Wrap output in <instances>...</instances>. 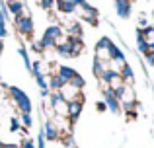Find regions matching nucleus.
Listing matches in <instances>:
<instances>
[{
    "label": "nucleus",
    "instance_id": "1",
    "mask_svg": "<svg viewBox=\"0 0 154 148\" xmlns=\"http://www.w3.org/2000/svg\"><path fill=\"white\" fill-rule=\"evenodd\" d=\"M8 92H10V95H12V99H14L16 107L20 109V113H29V115H31V101H29V95H27L23 90H20L18 86H10V88H8Z\"/></svg>",
    "mask_w": 154,
    "mask_h": 148
},
{
    "label": "nucleus",
    "instance_id": "2",
    "mask_svg": "<svg viewBox=\"0 0 154 148\" xmlns=\"http://www.w3.org/2000/svg\"><path fill=\"white\" fill-rule=\"evenodd\" d=\"M115 98H117V101H119V105H123L125 109H133V107H135V103H137L135 90H133L131 84H125L121 90H117L115 92Z\"/></svg>",
    "mask_w": 154,
    "mask_h": 148
},
{
    "label": "nucleus",
    "instance_id": "3",
    "mask_svg": "<svg viewBox=\"0 0 154 148\" xmlns=\"http://www.w3.org/2000/svg\"><path fill=\"white\" fill-rule=\"evenodd\" d=\"M14 23H16V31H18L22 37L31 39V33H33V20H31V16H27V14L16 16Z\"/></svg>",
    "mask_w": 154,
    "mask_h": 148
},
{
    "label": "nucleus",
    "instance_id": "4",
    "mask_svg": "<svg viewBox=\"0 0 154 148\" xmlns=\"http://www.w3.org/2000/svg\"><path fill=\"white\" fill-rule=\"evenodd\" d=\"M109 47H111V39L102 37L96 43V59L102 62H109Z\"/></svg>",
    "mask_w": 154,
    "mask_h": 148
},
{
    "label": "nucleus",
    "instance_id": "5",
    "mask_svg": "<svg viewBox=\"0 0 154 148\" xmlns=\"http://www.w3.org/2000/svg\"><path fill=\"white\" fill-rule=\"evenodd\" d=\"M49 99H51V105H53V109H55L57 115H68V103L60 98L59 92H51Z\"/></svg>",
    "mask_w": 154,
    "mask_h": 148
},
{
    "label": "nucleus",
    "instance_id": "6",
    "mask_svg": "<svg viewBox=\"0 0 154 148\" xmlns=\"http://www.w3.org/2000/svg\"><path fill=\"white\" fill-rule=\"evenodd\" d=\"M103 103H105V107H107V111H111V113H115V115L121 113V105L115 98V92H111L109 88L103 92Z\"/></svg>",
    "mask_w": 154,
    "mask_h": 148
},
{
    "label": "nucleus",
    "instance_id": "7",
    "mask_svg": "<svg viewBox=\"0 0 154 148\" xmlns=\"http://www.w3.org/2000/svg\"><path fill=\"white\" fill-rule=\"evenodd\" d=\"M59 94H60V98H63L66 103H70V101H76V99H80V95H82V94H80V90H78V88L70 86V84H64V86L60 88V92H59Z\"/></svg>",
    "mask_w": 154,
    "mask_h": 148
},
{
    "label": "nucleus",
    "instance_id": "8",
    "mask_svg": "<svg viewBox=\"0 0 154 148\" xmlns=\"http://www.w3.org/2000/svg\"><path fill=\"white\" fill-rule=\"evenodd\" d=\"M43 127H45V129H43L41 133H43V137H45V140H59V138H60L59 127H57L53 121H47Z\"/></svg>",
    "mask_w": 154,
    "mask_h": 148
},
{
    "label": "nucleus",
    "instance_id": "9",
    "mask_svg": "<svg viewBox=\"0 0 154 148\" xmlns=\"http://www.w3.org/2000/svg\"><path fill=\"white\" fill-rule=\"evenodd\" d=\"M115 12L119 18H129L131 16V0H115Z\"/></svg>",
    "mask_w": 154,
    "mask_h": 148
},
{
    "label": "nucleus",
    "instance_id": "10",
    "mask_svg": "<svg viewBox=\"0 0 154 148\" xmlns=\"http://www.w3.org/2000/svg\"><path fill=\"white\" fill-rule=\"evenodd\" d=\"M82 107H84L82 98L76 99V101H70V103H68V117H70V121H76V119L80 117V113H82Z\"/></svg>",
    "mask_w": 154,
    "mask_h": 148
},
{
    "label": "nucleus",
    "instance_id": "11",
    "mask_svg": "<svg viewBox=\"0 0 154 148\" xmlns=\"http://www.w3.org/2000/svg\"><path fill=\"white\" fill-rule=\"evenodd\" d=\"M76 74H78V72H76L74 68H70V66H66V65H59V66H57V76H60L66 84L70 82Z\"/></svg>",
    "mask_w": 154,
    "mask_h": 148
},
{
    "label": "nucleus",
    "instance_id": "12",
    "mask_svg": "<svg viewBox=\"0 0 154 148\" xmlns=\"http://www.w3.org/2000/svg\"><path fill=\"white\" fill-rule=\"evenodd\" d=\"M6 8H8V14H14V18H16V16L23 14L26 4H23L22 0H12V2H6Z\"/></svg>",
    "mask_w": 154,
    "mask_h": 148
},
{
    "label": "nucleus",
    "instance_id": "13",
    "mask_svg": "<svg viewBox=\"0 0 154 148\" xmlns=\"http://www.w3.org/2000/svg\"><path fill=\"white\" fill-rule=\"evenodd\" d=\"M119 76L123 78V82H125V84H133V80H135V72H133L131 65L123 62V65H121V70H119Z\"/></svg>",
    "mask_w": 154,
    "mask_h": 148
},
{
    "label": "nucleus",
    "instance_id": "14",
    "mask_svg": "<svg viewBox=\"0 0 154 148\" xmlns=\"http://www.w3.org/2000/svg\"><path fill=\"white\" fill-rule=\"evenodd\" d=\"M140 39L148 45V49H152V47H154V26L144 27L143 33H140Z\"/></svg>",
    "mask_w": 154,
    "mask_h": 148
},
{
    "label": "nucleus",
    "instance_id": "15",
    "mask_svg": "<svg viewBox=\"0 0 154 148\" xmlns=\"http://www.w3.org/2000/svg\"><path fill=\"white\" fill-rule=\"evenodd\" d=\"M55 49H57V53L60 55V57H64V59H70L72 57V53H70V43H68V39L66 41H59L55 45Z\"/></svg>",
    "mask_w": 154,
    "mask_h": 148
},
{
    "label": "nucleus",
    "instance_id": "16",
    "mask_svg": "<svg viewBox=\"0 0 154 148\" xmlns=\"http://www.w3.org/2000/svg\"><path fill=\"white\" fill-rule=\"evenodd\" d=\"M64 84H66V82H64L60 76L55 74V76H49V82H47V86H49V92H51V90H53V92H60V88H63Z\"/></svg>",
    "mask_w": 154,
    "mask_h": 148
},
{
    "label": "nucleus",
    "instance_id": "17",
    "mask_svg": "<svg viewBox=\"0 0 154 148\" xmlns=\"http://www.w3.org/2000/svg\"><path fill=\"white\" fill-rule=\"evenodd\" d=\"M43 35H47V37L53 39V41L59 43L60 35H63V27H60V26H51V27H47V29L43 31Z\"/></svg>",
    "mask_w": 154,
    "mask_h": 148
},
{
    "label": "nucleus",
    "instance_id": "18",
    "mask_svg": "<svg viewBox=\"0 0 154 148\" xmlns=\"http://www.w3.org/2000/svg\"><path fill=\"white\" fill-rule=\"evenodd\" d=\"M68 43H70V53H72V57H78V55L84 51L82 39H72V37H68Z\"/></svg>",
    "mask_w": 154,
    "mask_h": 148
},
{
    "label": "nucleus",
    "instance_id": "19",
    "mask_svg": "<svg viewBox=\"0 0 154 148\" xmlns=\"http://www.w3.org/2000/svg\"><path fill=\"white\" fill-rule=\"evenodd\" d=\"M123 86H125V82H123V78L119 76V72H115V74H113V78L107 82V88H109L111 92H117V90H121Z\"/></svg>",
    "mask_w": 154,
    "mask_h": 148
},
{
    "label": "nucleus",
    "instance_id": "20",
    "mask_svg": "<svg viewBox=\"0 0 154 148\" xmlns=\"http://www.w3.org/2000/svg\"><path fill=\"white\" fill-rule=\"evenodd\" d=\"M82 26L80 23H76V22H72L70 26H68V37H72V39H82Z\"/></svg>",
    "mask_w": 154,
    "mask_h": 148
},
{
    "label": "nucleus",
    "instance_id": "21",
    "mask_svg": "<svg viewBox=\"0 0 154 148\" xmlns=\"http://www.w3.org/2000/svg\"><path fill=\"white\" fill-rule=\"evenodd\" d=\"M55 6H57V10L60 12V14H72V12L76 10L72 4H68V2H64V0H55Z\"/></svg>",
    "mask_w": 154,
    "mask_h": 148
},
{
    "label": "nucleus",
    "instance_id": "22",
    "mask_svg": "<svg viewBox=\"0 0 154 148\" xmlns=\"http://www.w3.org/2000/svg\"><path fill=\"white\" fill-rule=\"evenodd\" d=\"M105 70H109V62H102V61L96 59V62H94V74H96V78L100 80Z\"/></svg>",
    "mask_w": 154,
    "mask_h": 148
},
{
    "label": "nucleus",
    "instance_id": "23",
    "mask_svg": "<svg viewBox=\"0 0 154 148\" xmlns=\"http://www.w3.org/2000/svg\"><path fill=\"white\" fill-rule=\"evenodd\" d=\"M22 131H27V129H31V125H33V119H31V115L29 113H22Z\"/></svg>",
    "mask_w": 154,
    "mask_h": 148
},
{
    "label": "nucleus",
    "instance_id": "24",
    "mask_svg": "<svg viewBox=\"0 0 154 148\" xmlns=\"http://www.w3.org/2000/svg\"><path fill=\"white\" fill-rule=\"evenodd\" d=\"M55 45H57V41H53L47 35H41V39H39V47L41 49H49V47H55Z\"/></svg>",
    "mask_w": 154,
    "mask_h": 148
},
{
    "label": "nucleus",
    "instance_id": "25",
    "mask_svg": "<svg viewBox=\"0 0 154 148\" xmlns=\"http://www.w3.org/2000/svg\"><path fill=\"white\" fill-rule=\"evenodd\" d=\"M18 53H20V57L23 59V62H26V68L31 70V61H29V55H27V49H26V47H20Z\"/></svg>",
    "mask_w": 154,
    "mask_h": 148
},
{
    "label": "nucleus",
    "instance_id": "26",
    "mask_svg": "<svg viewBox=\"0 0 154 148\" xmlns=\"http://www.w3.org/2000/svg\"><path fill=\"white\" fill-rule=\"evenodd\" d=\"M31 74L37 78V76H43V66H41V62H31V70H29Z\"/></svg>",
    "mask_w": 154,
    "mask_h": 148
},
{
    "label": "nucleus",
    "instance_id": "27",
    "mask_svg": "<svg viewBox=\"0 0 154 148\" xmlns=\"http://www.w3.org/2000/svg\"><path fill=\"white\" fill-rule=\"evenodd\" d=\"M10 131H12V133H18V131H22V123H20V119H16V117L10 119Z\"/></svg>",
    "mask_w": 154,
    "mask_h": 148
},
{
    "label": "nucleus",
    "instance_id": "28",
    "mask_svg": "<svg viewBox=\"0 0 154 148\" xmlns=\"http://www.w3.org/2000/svg\"><path fill=\"white\" fill-rule=\"evenodd\" d=\"M137 49H139L140 53H144V55H146L148 51H150V49H148V45H146V43H144L140 37H137Z\"/></svg>",
    "mask_w": 154,
    "mask_h": 148
},
{
    "label": "nucleus",
    "instance_id": "29",
    "mask_svg": "<svg viewBox=\"0 0 154 148\" xmlns=\"http://www.w3.org/2000/svg\"><path fill=\"white\" fill-rule=\"evenodd\" d=\"M53 6H55V0H39V8L43 10H51Z\"/></svg>",
    "mask_w": 154,
    "mask_h": 148
},
{
    "label": "nucleus",
    "instance_id": "30",
    "mask_svg": "<svg viewBox=\"0 0 154 148\" xmlns=\"http://www.w3.org/2000/svg\"><path fill=\"white\" fill-rule=\"evenodd\" d=\"M20 148H35V142L31 140V138H23V140L20 142Z\"/></svg>",
    "mask_w": 154,
    "mask_h": 148
},
{
    "label": "nucleus",
    "instance_id": "31",
    "mask_svg": "<svg viewBox=\"0 0 154 148\" xmlns=\"http://www.w3.org/2000/svg\"><path fill=\"white\" fill-rule=\"evenodd\" d=\"M37 86L41 88V90H49V86H47V80H45V76H37Z\"/></svg>",
    "mask_w": 154,
    "mask_h": 148
},
{
    "label": "nucleus",
    "instance_id": "32",
    "mask_svg": "<svg viewBox=\"0 0 154 148\" xmlns=\"http://www.w3.org/2000/svg\"><path fill=\"white\" fill-rule=\"evenodd\" d=\"M35 148H45V137H43V133L37 134V146Z\"/></svg>",
    "mask_w": 154,
    "mask_h": 148
},
{
    "label": "nucleus",
    "instance_id": "33",
    "mask_svg": "<svg viewBox=\"0 0 154 148\" xmlns=\"http://www.w3.org/2000/svg\"><path fill=\"white\" fill-rule=\"evenodd\" d=\"M146 62L150 66H154V51H148V53H146Z\"/></svg>",
    "mask_w": 154,
    "mask_h": 148
},
{
    "label": "nucleus",
    "instance_id": "34",
    "mask_svg": "<svg viewBox=\"0 0 154 148\" xmlns=\"http://www.w3.org/2000/svg\"><path fill=\"white\" fill-rule=\"evenodd\" d=\"M96 109H98V111H105L107 107H105V103H103V101H98V103H96Z\"/></svg>",
    "mask_w": 154,
    "mask_h": 148
},
{
    "label": "nucleus",
    "instance_id": "35",
    "mask_svg": "<svg viewBox=\"0 0 154 148\" xmlns=\"http://www.w3.org/2000/svg\"><path fill=\"white\" fill-rule=\"evenodd\" d=\"M139 23H140V29L148 27V22H146V18H140V20H139Z\"/></svg>",
    "mask_w": 154,
    "mask_h": 148
},
{
    "label": "nucleus",
    "instance_id": "36",
    "mask_svg": "<svg viewBox=\"0 0 154 148\" xmlns=\"http://www.w3.org/2000/svg\"><path fill=\"white\" fill-rule=\"evenodd\" d=\"M2 148H20V144H12V142H8V144H2Z\"/></svg>",
    "mask_w": 154,
    "mask_h": 148
},
{
    "label": "nucleus",
    "instance_id": "37",
    "mask_svg": "<svg viewBox=\"0 0 154 148\" xmlns=\"http://www.w3.org/2000/svg\"><path fill=\"white\" fill-rule=\"evenodd\" d=\"M49 94H51L49 90H41V95H43V98H49Z\"/></svg>",
    "mask_w": 154,
    "mask_h": 148
},
{
    "label": "nucleus",
    "instance_id": "38",
    "mask_svg": "<svg viewBox=\"0 0 154 148\" xmlns=\"http://www.w3.org/2000/svg\"><path fill=\"white\" fill-rule=\"evenodd\" d=\"M2 49H4V41L0 39V53H2Z\"/></svg>",
    "mask_w": 154,
    "mask_h": 148
},
{
    "label": "nucleus",
    "instance_id": "39",
    "mask_svg": "<svg viewBox=\"0 0 154 148\" xmlns=\"http://www.w3.org/2000/svg\"><path fill=\"white\" fill-rule=\"evenodd\" d=\"M0 95H2V92H0Z\"/></svg>",
    "mask_w": 154,
    "mask_h": 148
},
{
    "label": "nucleus",
    "instance_id": "40",
    "mask_svg": "<svg viewBox=\"0 0 154 148\" xmlns=\"http://www.w3.org/2000/svg\"><path fill=\"white\" fill-rule=\"evenodd\" d=\"M0 80H2V76H0Z\"/></svg>",
    "mask_w": 154,
    "mask_h": 148
},
{
    "label": "nucleus",
    "instance_id": "41",
    "mask_svg": "<svg viewBox=\"0 0 154 148\" xmlns=\"http://www.w3.org/2000/svg\"><path fill=\"white\" fill-rule=\"evenodd\" d=\"M152 14H154V10H152Z\"/></svg>",
    "mask_w": 154,
    "mask_h": 148
}]
</instances>
